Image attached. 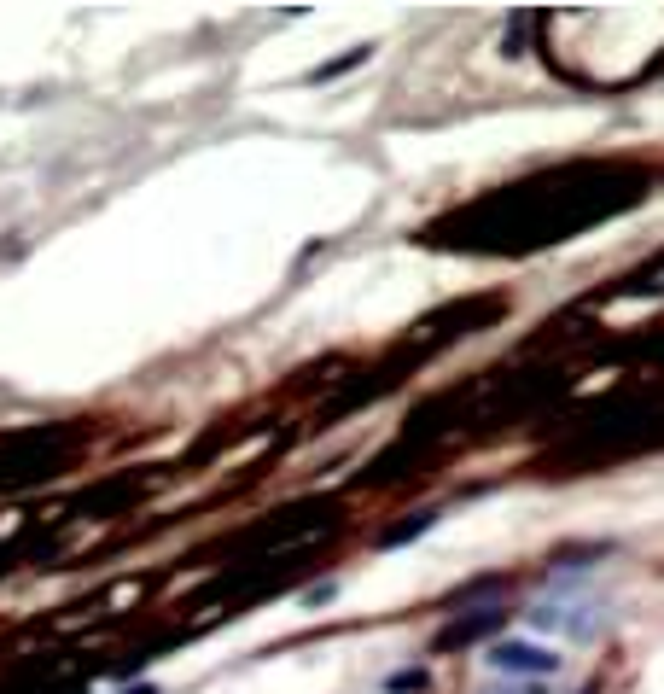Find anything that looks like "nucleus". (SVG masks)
<instances>
[{
    "label": "nucleus",
    "mask_w": 664,
    "mask_h": 694,
    "mask_svg": "<svg viewBox=\"0 0 664 694\" xmlns=\"http://www.w3.org/2000/svg\"><path fill=\"white\" fill-rule=\"evenodd\" d=\"M490 671L496 677H554L560 671V654L554 648H542V642H525V636H501L490 642Z\"/></svg>",
    "instance_id": "1"
},
{
    "label": "nucleus",
    "mask_w": 664,
    "mask_h": 694,
    "mask_svg": "<svg viewBox=\"0 0 664 694\" xmlns=\"http://www.w3.org/2000/svg\"><path fill=\"white\" fill-rule=\"evenodd\" d=\"M507 625V607H478V613H466L455 625L437 636V648H466V642H484V636H496Z\"/></svg>",
    "instance_id": "2"
},
{
    "label": "nucleus",
    "mask_w": 664,
    "mask_h": 694,
    "mask_svg": "<svg viewBox=\"0 0 664 694\" xmlns=\"http://www.w3.org/2000/svg\"><path fill=\"white\" fill-rule=\"evenodd\" d=\"M432 520H437V514H408L402 525H391V531L379 537V549H402V543H414V537H426V531H432Z\"/></svg>",
    "instance_id": "3"
},
{
    "label": "nucleus",
    "mask_w": 664,
    "mask_h": 694,
    "mask_svg": "<svg viewBox=\"0 0 664 694\" xmlns=\"http://www.w3.org/2000/svg\"><path fill=\"white\" fill-rule=\"evenodd\" d=\"M367 53L373 47H350L344 59H332V65H321V70H309V82H332V76H344V70H356V65H367Z\"/></svg>",
    "instance_id": "4"
},
{
    "label": "nucleus",
    "mask_w": 664,
    "mask_h": 694,
    "mask_svg": "<svg viewBox=\"0 0 664 694\" xmlns=\"http://www.w3.org/2000/svg\"><path fill=\"white\" fill-rule=\"evenodd\" d=\"M385 689H391V694H420V689H426V671H420V665H414V671H397Z\"/></svg>",
    "instance_id": "5"
},
{
    "label": "nucleus",
    "mask_w": 664,
    "mask_h": 694,
    "mask_svg": "<svg viewBox=\"0 0 664 694\" xmlns=\"http://www.w3.org/2000/svg\"><path fill=\"white\" fill-rule=\"evenodd\" d=\"M525 35H531V12H519V18L507 24V35H501V47H507V53H519V47H525Z\"/></svg>",
    "instance_id": "6"
},
{
    "label": "nucleus",
    "mask_w": 664,
    "mask_h": 694,
    "mask_svg": "<svg viewBox=\"0 0 664 694\" xmlns=\"http://www.w3.org/2000/svg\"><path fill=\"white\" fill-rule=\"evenodd\" d=\"M484 694H542V689H519V683H507V689H484Z\"/></svg>",
    "instance_id": "7"
},
{
    "label": "nucleus",
    "mask_w": 664,
    "mask_h": 694,
    "mask_svg": "<svg viewBox=\"0 0 664 694\" xmlns=\"http://www.w3.org/2000/svg\"><path fill=\"white\" fill-rule=\"evenodd\" d=\"M129 694H158V689H129Z\"/></svg>",
    "instance_id": "8"
}]
</instances>
